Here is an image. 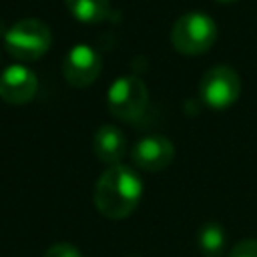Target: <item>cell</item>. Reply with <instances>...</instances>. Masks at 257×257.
I'll return each mask as SVG.
<instances>
[{"label":"cell","mask_w":257,"mask_h":257,"mask_svg":"<svg viewBox=\"0 0 257 257\" xmlns=\"http://www.w3.org/2000/svg\"><path fill=\"white\" fill-rule=\"evenodd\" d=\"M92 151L96 155L98 161L112 165H118V161L122 159L124 151H126V139L122 135V131L114 124H102L92 139Z\"/></svg>","instance_id":"cell-9"},{"label":"cell","mask_w":257,"mask_h":257,"mask_svg":"<svg viewBox=\"0 0 257 257\" xmlns=\"http://www.w3.org/2000/svg\"><path fill=\"white\" fill-rule=\"evenodd\" d=\"M106 104L112 116L120 120H137L143 116L149 104V90L141 78L120 76L110 84L106 92Z\"/></svg>","instance_id":"cell-4"},{"label":"cell","mask_w":257,"mask_h":257,"mask_svg":"<svg viewBox=\"0 0 257 257\" xmlns=\"http://www.w3.org/2000/svg\"><path fill=\"white\" fill-rule=\"evenodd\" d=\"M229 257H257V239H243L235 243Z\"/></svg>","instance_id":"cell-13"},{"label":"cell","mask_w":257,"mask_h":257,"mask_svg":"<svg viewBox=\"0 0 257 257\" xmlns=\"http://www.w3.org/2000/svg\"><path fill=\"white\" fill-rule=\"evenodd\" d=\"M42 257H82L80 251L70 243H54L50 245Z\"/></svg>","instance_id":"cell-12"},{"label":"cell","mask_w":257,"mask_h":257,"mask_svg":"<svg viewBox=\"0 0 257 257\" xmlns=\"http://www.w3.org/2000/svg\"><path fill=\"white\" fill-rule=\"evenodd\" d=\"M100 54L86 44H76L68 50L64 62H62V74L70 86L84 88L92 84L100 74Z\"/></svg>","instance_id":"cell-6"},{"label":"cell","mask_w":257,"mask_h":257,"mask_svg":"<svg viewBox=\"0 0 257 257\" xmlns=\"http://www.w3.org/2000/svg\"><path fill=\"white\" fill-rule=\"evenodd\" d=\"M68 12L82 24H96L108 14V0H64Z\"/></svg>","instance_id":"cell-10"},{"label":"cell","mask_w":257,"mask_h":257,"mask_svg":"<svg viewBox=\"0 0 257 257\" xmlns=\"http://www.w3.org/2000/svg\"><path fill=\"white\" fill-rule=\"evenodd\" d=\"M239 94H241V78L227 64H217L209 68L199 82L201 100L215 110L229 108L231 104L237 102Z\"/></svg>","instance_id":"cell-5"},{"label":"cell","mask_w":257,"mask_h":257,"mask_svg":"<svg viewBox=\"0 0 257 257\" xmlns=\"http://www.w3.org/2000/svg\"><path fill=\"white\" fill-rule=\"evenodd\" d=\"M197 245L205 257H219L227 247V233L219 223H205L197 233Z\"/></svg>","instance_id":"cell-11"},{"label":"cell","mask_w":257,"mask_h":257,"mask_svg":"<svg viewBox=\"0 0 257 257\" xmlns=\"http://www.w3.org/2000/svg\"><path fill=\"white\" fill-rule=\"evenodd\" d=\"M175 157V147L163 135H149L141 139L131 153L133 163L143 171H163L171 165Z\"/></svg>","instance_id":"cell-8"},{"label":"cell","mask_w":257,"mask_h":257,"mask_svg":"<svg viewBox=\"0 0 257 257\" xmlns=\"http://www.w3.org/2000/svg\"><path fill=\"white\" fill-rule=\"evenodd\" d=\"M38 90L36 74L24 64H10L0 74V98L8 104H26Z\"/></svg>","instance_id":"cell-7"},{"label":"cell","mask_w":257,"mask_h":257,"mask_svg":"<svg viewBox=\"0 0 257 257\" xmlns=\"http://www.w3.org/2000/svg\"><path fill=\"white\" fill-rule=\"evenodd\" d=\"M217 40V24L211 16L203 12H187L183 14L171 30L173 46L187 56H195L207 52Z\"/></svg>","instance_id":"cell-3"},{"label":"cell","mask_w":257,"mask_h":257,"mask_svg":"<svg viewBox=\"0 0 257 257\" xmlns=\"http://www.w3.org/2000/svg\"><path fill=\"white\" fill-rule=\"evenodd\" d=\"M52 42V34L50 28L36 18H24L14 22L6 34H4V46L6 50L24 62L30 60H38L42 58Z\"/></svg>","instance_id":"cell-2"},{"label":"cell","mask_w":257,"mask_h":257,"mask_svg":"<svg viewBox=\"0 0 257 257\" xmlns=\"http://www.w3.org/2000/svg\"><path fill=\"white\" fill-rule=\"evenodd\" d=\"M141 177L126 165L108 167L94 185V205L106 219L118 221L128 217L141 201Z\"/></svg>","instance_id":"cell-1"},{"label":"cell","mask_w":257,"mask_h":257,"mask_svg":"<svg viewBox=\"0 0 257 257\" xmlns=\"http://www.w3.org/2000/svg\"><path fill=\"white\" fill-rule=\"evenodd\" d=\"M217 2H223V4H229V2H237V0H217Z\"/></svg>","instance_id":"cell-14"}]
</instances>
